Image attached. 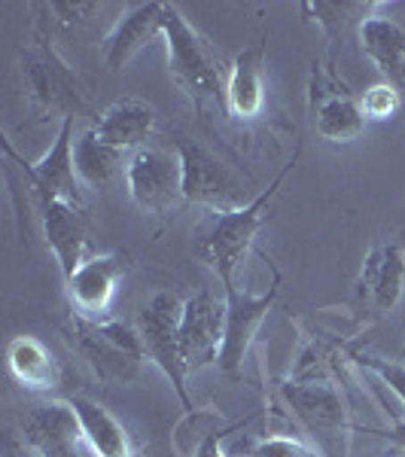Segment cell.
<instances>
[{"mask_svg": "<svg viewBox=\"0 0 405 457\" xmlns=\"http://www.w3.org/2000/svg\"><path fill=\"white\" fill-rule=\"evenodd\" d=\"M299 156H302V144H296L293 159L286 162L275 177H271V183L253 198V202L244 204V208H238V211H232V213H211V217L195 228L193 253L219 278L223 290L238 287V271L244 269L250 247H253L262 223L269 220L271 198H275L277 189L284 187L286 177L296 171Z\"/></svg>", "mask_w": 405, "mask_h": 457, "instance_id": "1", "label": "cell"}, {"mask_svg": "<svg viewBox=\"0 0 405 457\" xmlns=\"http://www.w3.org/2000/svg\"><path fill=\"white\" fill-rule=\"evenodd\" d=\"M21 83L34 113L77 120L88 110V92L79 73L53 46V37L43 25L34 28L31 40L21 46Z\"/></svg>", "mask_w": 405, "mask_h": 457, "instance_id": "2", "label": "cell"}, {"mask_svg": "<svg viewBox=\"0 0 405 457\" xmlns=\"http://www.w3.org/2000/svg\"><path fill=\"white\" fill-rule=\"evenodd\" d=\"M165 46H168V73L177 86L186 92L195 110H204L211 98L223 95L226 71L223 55L198 28L189 25V19L180 12V6L165 4Z\"/></svg>", "mask_w": 405, "mask_h": 457, "instance_id": "3", "label": "cell"}, {"mask_svg": "<svg viewBox=\"0 0 405 457\" xmlns=\"http://www.w3.org/2000/svg\"><path fill=\"white\" fill-rule=\"evenodd\" d=\"M70 348L88 363V370L98 375L104 385H131L141 378L146 353L135 327L113 317H70L64 327Z\"/></svg>", "mask_w": 405, "mask_h": 457, "instance_id": "4", "label": "cell"}, {"mask_svg": "<svg viewBox=\"0 0 405 457\" xmlns=\"http://www.w3.org/2000/svg\"><path fill=\"white\" fill-rule=\"evenodd\" d=\"M180 314H183V302L174 293H156V296H150L141 305V312L135 317V329L141 336L146 360L156 363V370L168 378V385L180 396L183 409L195 411L186 390L189 370L183 363V351H180Z\"/></svg>", "mask_w": 405, "mask_h": 457, "instance_id": "5", "label": "cell"}, {"mask_svg": "<svg viewBox=\"0 0 405 457\" xmlns=\"http://www.w3.org/2000/svg\"><path fill=\"white\" fill-rule=\"evenodd\" d=\"M281 396L323 457L348 454V433H351L348 405H344L335 385H299V381H284Z\"/></svg>", "mask_w": 405, "mask_h": 457, "instance_id": "6", "label": "cell"}, {"mask_svg": "<svg viewBox=\"0 0 405 457\" xmlns=\"http://www.w3.org/2000/svg\"><path fill=\"white\" fill-rule=\"evenodd\" d=\"M177 156L183 168V198L211 213H232L253 202L256 195H247L244 183L232 174L229 165H223L211 150L189 141L177 144Z\"/></svg>", "mask_w": 405, "mask_h": 457, "instance_id": "7", "label": "cell"}, {"mask_svg": "<svg viewBox=\"0 0 405 457\" xmlns=\"http://www.w3.org/2000/svg\"><path fill=\"white\" fill-rule=\"evenodd\" d=\"M73 120H64L58 125L55 144L49 146V153L40 162H25L12 150V144L6 137H0V146H4V156L10 162H16L21 168V177H25V189L28 198L37 204L53 202V198H64V202L83 204V193H79V177L77 168H73Z\"/></svg>", "mask_w": 405, "mask_h": 457, "instance_id": "8", "label": "cell"}, {"mask_svg": "<svg viewBox=\"0 0 405 457\" xmlns=\"http://www.w3.org/2000/svg\"><path fill=\"white\" fill-rule=\"evenodd\" d=\"M308 101H311L314 129H318L320 137L333 144H351L363 135L366 116L363 107H360V98L342 83L333 62H326V58H314Z\"/></svg>", "mask_w": 405, "mask_h": 457, "instance_id": "9", "label": "cell"}, {"mask_svg": "<svg viewBox=\"0 0 405 457\" xmlns=\"http://www.w3.org/2000/svg\"><path fill=\"white\" fill-rule=\"evenodd\" d=\"M277 287H281V278L275 275V281H271L265 293H247L238 290V287L223 290L226 327H223V348H219L217 366L226 378H241V372H244V360L250 348H253L256 336H260L271 305H275Z\"/></svg>", "mask_w": 405, "mask_h": 457, "instance_id": "10", "label": "cell"}, {"mask_svg": "<svg viewBox=\"0 0 405 457\" xmlns=\"http://www.w3.org/2000/svg\"><path fill=\"white\" fill-rule=\"evenodd\" d=\"M125 183H128L131 202L150 213H174L183 198V168L180 156L159 146H144L131 153L125 165Z\"/></svg>", "mask_w": 405, "mask_h": 457, "instance_id": "11", "label": "cell"}, {"mask_svg": "<svg viewBox=\"0 0 405 457\" xmlns=\"http://www.w3.org/2000/svg\"><path fill=\"white\" fill-rule=\"evenodd\" d=\"M226 305L213 299L208 290H198L195 296L183 302L180 314V351L189 375L217 366L219 348H223Z\"/></svg>", "mask_w": 405, "mask_h": 457, "instance_id": "12", "label": "cell"}, {"mask_svg": "<svg viewBox=\"0 0 405 457\" xmlns=\"http://www.w3.org/2000/svg\"><path fill=\"white\" fill-rule=\"evenodd\" d=\"M128 269H131L128 253H122V250L88 256L68 281H64V287H68V299H70V314L92 317V320L107 317L116 284L128 275Z\"/></svg>", "mask_w": 405, "mask_h": 457, "instance_id": "13", "label": "cell"}, {"mask_svg": "<svg viewBox=\"0 0 405 457\" xmlns=\"http://www.w3.org/2000/svg\"><path fill=\"white\" fill-rule=\"evenodd\" d=\"M37 217L43 226V238H46L49 253L55 256L58 269H62L64 281L83 265L86 247H88V220L83 204L53 198V202L37 204Z\"/></svg>", "mask_w": 405, "mask_h": 457, "instance_id": "14", "label": "cell"}, {"mask_svg": "<svg viewBox=\"0 0 405 457\" xmlns=\"http://www.w3.org/2000/svg\"><path fill=\"white\" fill-rule=\"evenodd\" d=\"M265 37L256 46H247L244 53L235 55L229 64V77H226L223 88V104L226 113L235 122H253L265 110Z\"/></svg>", "mask_w": 405, "mask_h": 457, "instance_id": "15", "label": "cell"}, {"mask_svg": "<svg viewBox=\"0 0 405 457\" xmlns=\"http://www.w3.org/2000/svg\"><path fill=\"white\" fill-rule=\"evenodd\" d=\"M159 34H165V4H161V0L131 4L104 40L107 68L122 71L125 64L141 53V49L150 46Z\"/></svg>", "mask_w": 405, "mask_h": 457, "instance_id": "16", "label": "cell"}, {"mask_svg": "<svg viewBox=\"0 0 405 457\" xmlns=\"http://www.w3.org/2000/svg\"><path fill=\"white\" fill-rule=\"evenodd\" d=\"M28 445L40 457H77V448L83 442L79 418L70 403H46L28 411L21 421Z\"/></svg>", "mask_w": 405, "mask_h": 457, "instance_id": "17", "label": "cell"}, {"mask_svg": "<svg viewBox=\"0 0 405 457\" xmlns=\"http://www.w3.org/2000/svg\"><path fill=\"white\" fill-rule=\"evenodd\" d=\"M159 125L156 107H150L146 101L137 98H122L116 104H110L104 113L95 120L92 131L104 144L116 146L120 153H137L144 150L146 141L153 137Z\"/></svg>", "mask_w": 405, "mask_h": 457, "instance_id": "18", "label": "cell"}, {"mask_svg": "<svg viewBox=\"0 0 405 457\" xmlns=\"http://www.w3.org/2000/svg\"><path fill=\"white\" fill-rule=\"evenodd\" d=\"M357 37L366 58L384 73L387 83L405 92V28L387 16H366Z\"/></svg>", "mask_w": 405, "mask_h": 457, "instance_id": "19", "label": "cell"}, {"mask_svg": "<svg viewBox=\"0 0 405 457\" xmlns=\"http://www.w3.org/2000/svg\"><path fill=\"white\" fill-rule=\"evenodd\" d=\"M68 403L77 411L83 445L92 452V457H135V442H131L128 430L104 405L86 400V396H73Z\"/></svg>", "mask_w": 405, "mask_h": 457, "instance_id": "20", "label": "cell"}, {"mask_svg": "<svg viewBox=\"0 0 405 457\" xmlns=\"http://www.w3.org/2000/svg\"><path fill=\"white\" fill-rule=\"evenodd\" d=\"M6 366H10L12 378L25 390H34V394L55 390L64 375L55 353L34 336H16L6 345Z\"/></svg>", "mask_w": 405, "mask_h": 457, "instance_id": "21", "label": "cell"}, {"mask_svg": "<svg viewBox=\"0 0 405 457\" xmlns=\"http://www.w3.org/2000/svg\"><path fill=\"white\" fill-rule=\"evenodd\" d=\"M360 290L369 293L372 305L381 314L393 312L405 290V253L396 245H381L366 256L360 269Z\"/></svg>", "mask_w": 405, "mask_h": 457, "instance_id": "22", "label": "cell"}, {"mask_svg": "<svg viewBox=\"0 0 405 457\" xmlns=\"http://www.w3.org/2000/svg\"><path fill=\"white\" fill-rule=\"evenodd\" d=\"M122 156L125 153L104 144L92 129L79 135L77 144H73V168H77V177L88 189H107L113 177L120 174Z\"/></svg>", "mask_w": 405, "mask_h": 457, "instance_id": "23", "label": "cell"}, {"mask_svg": "<svg viewBox=\"0 0 405 457\" xmlns=\"http://www.w3.org/2000/svg\"><path fill=\"white\" fill-rule=\"evenodd\" d=\"M372 4H353V0H344V4H302V12H305L311 21H318L320 31L326 34V40H338L351 31V28L363 25L366 16H372Z\"/></svg>", "mask_w": 405, "mask_h": 457, "instance_id": "24", "label": "cell"}, {"mask_svg": "<svg viewBox=\"0 0 405 457\" xmlns=\"http://www.w3.org/2000/svg\"><path fill=\"white\" fill-rule=\"evenodd\" d=\"M360 107H363L366 120H375V122L393 120V116L402 110V92L393 83L381 79V83L369 86L363 95H360Z\"/></svg>", "mask_w": 405, "mask_h": 457, "instance_id": "25", "label": "cell"}, {"mask_svg": "<svg viewBox=\"0 0 405 457\" xmlns=\"http://www.w3.org/2000/svg\"><path fill=\"white\" fill-rule=\"evenodd\" d=\"M250 457H323L314 445H305L296 436H284V433H275V436H262L250 445Z\"/></svg>", "mask_w": 405, "mask_h": 457, "instance_id": "26", "label": "cell"}, {"mask_svg": "<svg viewBox=\"0 0 405 457\" xmlns=\"http://www.w3.org/2000/svg\"><path fill=\"white\" fill-rule=\"evenodd\" d=\"M357 363L363 366L366 372L378 375V378L400 396V403L405 409V363H393V360L375 357V353H357Z\"/></svg>", "mask_w": 405, "mask_h": 457, "instance_id": "27", "label": "cell"}, {"mask_svg": "<svg viewBox=\"0 0 405 457\" xmlns=\"http://www.w3.org/2000/svg\"><path fill=\"white\" fill-rule=\"evenodd\" d=\"M43 10L46 12H53V21H58V25L62 28H73V25H79V21H83L88 12H95L98 10V4H83V0H79V4H70V0H53V4H43Z\"/></svg>", "mask_w": 405, "mask_h": 457, "instance_id": "28", "label": "cell"}, {"mask_svg": "<svg viewBox=\"0 0 405 457\" xmlns=\"http://www.w3.org/2000/svg\"><path fill=\"white\" fill-rule=\"evenodd\" d=\"M229 433V427H219V430H213L208 439L198 445V452L193 457H229L223 452V436Z\"/></svg>", "mask_w": 405, "mask_h": 457, "instance_id": "29", "label": "cell"}, {"mask_svg": "<svg viewBox=\"0 0 405 457\" xmlns=\"http://www.w3.org/2000/svg\"><path fill=\"white\" fill-rule=\"evenodd\" d=\"M375 433H378V436H387L400 452H405V421H393L390 430H375Z\"/></svg>", "mask_w": 405, "mask_h": 457, "instance_id": "30", "label": "cell"}, {"mask_svg": "<svg viewBox=\"0 0 405 457\" xmlns=\"http://www.w3.org/2000/svg\"><path fill=\"white\" fill-rule=\"evenodd\" d=\"M402 360H405V345H402Z\"/></svg>", "mask_w": 405, "mask_h": 457, "instance_id": "31", "label": "cell"}, {"mask_svg": "<svg viewBox=\"0 0 405 457\" xmlns=\"http://www.w3.org/2000/svg\"><path fill=\"white\" fill-rule=\"evenodd\" d=\"M396 457H405V452H402V454H396Z\"/></svg>", "mask_w": 405, "mask_h": 457, "instance_id": "32", "label": "cell"}]
</instances>
